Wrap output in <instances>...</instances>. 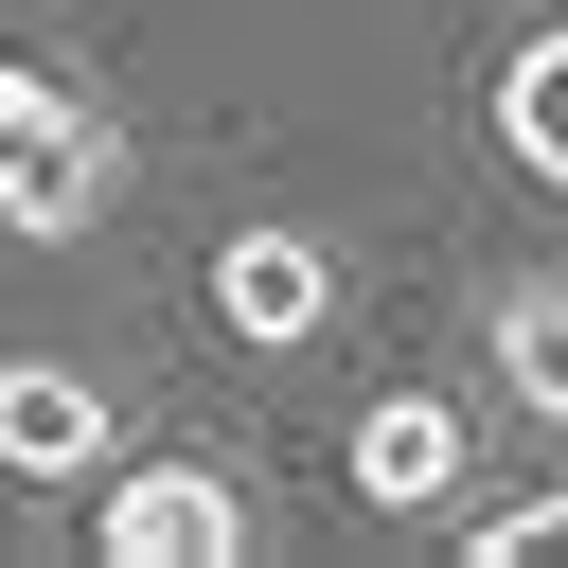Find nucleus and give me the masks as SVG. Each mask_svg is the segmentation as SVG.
Segmentation results:
<instances>
[{"label": "nucleus", "mask_w": 568, "mask_h": 568, "mask_svg": "<svg viewBox=\"0 0 568 568\" xmlns=\"http://www.w3.org/2000/svg\"><path fill=\"white\" fill-rule=\"evenodd\" d=\"M89 550L106 568H248V479L231 462H106L89 479Z\"/></svg>", "instance_id": "nucleus-2"}, {"label": "nucleus", "mask_w": 568, "mask_h": 568, "mask_svg": "<svg viewBox=\"0 0 568 568\" xmlns=\"http://www.w3.org/2000/svg\"><path fill=\"white\" fill-rule=\"evenodd\" d=\"M462 479H479V408H444V390H373L355 408V497L373 515H462Z\"/></svg>", "instance_id": "nucleus-4"}, {"label": "nucleus", "mask_w": 568, "mask_h": 568, "mask_svg": "<svg viewBox=\"0 0 568 568\" xmlns=\"http://www.w3.org/2000/svg\"><path fill=\"white\" fill-rule=\"evenodd\" d=\"M497 142H515V178H550V195H568V18L497 53Z\"/></svg>", "instance_id": "nucleus-7"}, {"label": "nucleus", "mask_w": 568, "mask_h": 568, "mask_svg": "<svg viewBox=\"0 0 568 568\" xmlns=\"http://www.w3.org/2000/svg\"><path fill=\"white\" fill-rule=\"evenodd\" d=\"M106 213H124V124H106L71 71L0 53V231H18V248H71V231H106Z\"/></svg>", "instance_id": "nucleus-1"}, {"label": "nucleus", "mask_w": 568, "mask_h": 568, "mask_svg": "<svg viewBox=\"0 0 568 568\" xmlns=\"http://www.w3.org/2000/svg\"><path fill=\"white\" fill-rule=\"evenodd\" d=\"M213 320H231L248 355H302V337L337 320V248H320L302 213H248V231L213 248Z\"/></svg>", "instance_id": "nucleus-3"}, {"label": "nucleus", "mask_w": 568, "mask_h": 568, "mask_svg": "<svg viewBox=\"0 0 568 568\" xmlns=\"http://www.w3.org/2000/svg\"><path fill=\"white\" fill-rule=\"evenodd\" d=\"M106 462H124L106 373H71V355H0V479H106Z\"/></svg>", "instance_id": "nucleus-5"}, {"label": "nucleus", "mask_w": 568, "mask_h": 568, "mask_svg": "<svg viewBox=\"0 0 568 568\" xmlns=\"http://www.w3.org/2000/svg\"><path fill=\"white\" fill-rule=\"evenodd\" d=\"M462 568H568V479H550V497H497V515H462Z\"/></svg>", "instance_id": "nucleus-8"}, {"label": "nucleus", "mask_w": 568, "mask_h": 568, "mask_svg": "<svg viewBox=\"0 0 568 568\" xmlns=\"http://www.w3.org/2000/svg\"><path fill=\"white\" fill-rule=\"evenodd\" d=\"M479 355H497V408H532L568 444V266H515L497 320H479Z\"/></svg>", "instance_id": "nucleus-6"}]
</instances>
